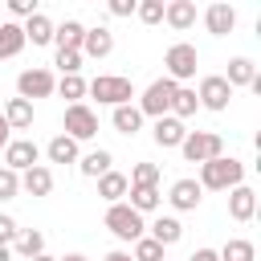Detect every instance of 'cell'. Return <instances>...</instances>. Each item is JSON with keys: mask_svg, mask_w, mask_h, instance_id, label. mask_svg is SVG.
<instances>
[{"mask_svg": "<svg viewBox=\"0 0 261 261\" xmlns=\"http://www.w3.org/2000/svg\"><path fill=\"white\" fill-rule=\"evenodd\" d=\"M241 179H245V163L232 159V155H216V159L200 163V179L196 184L208 188V192H232Z\"/></svg>", "mask_w": 261, "mask_h": 261, "instance_id": "1", "label": "cell"}, {"mask_svg": "<svg viewBox=\"0 0 261 261\" xmlns=\"http://www.w3.org/2000/svg\"><path fill=\"white\" fill-rule=\"evenodd\" d=\"M86 94H94L102 106H130L135 86H130V77H118V73H98L94 82H86Z\"/></svg>", "mask_w": 261, "mask_h": 261, "instance_id": "2", "label": "cell"}, {"mask_svg": "<svg viewBox=\"0 0 261 261\" xmlns=\"http://www.w3.org/2000/svg\"><path fill=\"white\" fill-rule=\"evenodd\" d=\"M106 228L118 237V241H139V237H147V224H143V216L130 208V204H110L106 208Z\"/></svg>", "mask_w": 261, "mask_h": 261, "instance_id": "3", "label": "cell"}, {"mask_svg": "<svg viewBox=\"0 0 261 261\" xmlns=\"http://www.w3.org/2000/svg\"><path fill=\"white\" fill-rule=\"evenodd\" d=\"M179 151H184L188 163H208V159L224 155V139L216 130H188V139L179 143Z\"/></svg>", "mask_w": 261, "mask_h": 261, "instance_id": "4", "label": "cell"}, {"mask_svg": "<svg viewBox=\"0 0 261 261\" xmlns=\"http://www.w3.org/2000/svg\"><path fill=\"white\" fill-rule=\"evenodd\" d=\"M175 82L171 77H159V82H151L147 90H143V98H139V114L143 118H163L167 110H171V98H175Z\"/></svg>", "mask_w": 261, "mask_h": 261, "instance_id": "5", "label": "cell"}, {"mask_svg": "<svg viewBox=\"0 0 261 261\" xmlns=\"http://www.w3.org/2000/svg\"><path fill=\"white\" fill-rule=\"evenodd\" d=\"M163 65H167V77L179 86V82H188V77H196V65H200V53H196V45H188V41H175L171 49H167V57H163Z\"/></svg>", "mask_w": 261, "mask_h": 261, "instance_id": "6", "label": "cell"}, {"mask_svg": "<svg viewBox=\"0 0 261 261\" xmlns=\"http://www.w3.org/2000/svg\"><path fill=\"white\" fill-rule=\"evenodd\" d=\"M61 126H65L61 135H69L73 143H86V139L98 135V114H94L86 102H73V106H65V122H61Z\"/></svg>", "mask_w": 261, "mask_h": 261, "instance_id": "7", "label": "cell"}, {"mask_svg": "<svg viewBox=\"0 0 261 261\" xmlns=\"http://www.w3.org/2000/svg\"><path fill=\"white\" fill-rule=\"evenodd\" d=\"M53 86H57V77H53L45 65L20 69V77H16V94H20L24 102H33V98H49V94H53Z\"/></svg>", "mask_w": 261, "mask_h": 261, "instance_id": "8", "label": "cell"}, {"mask_svg": "<svg viewBox=\"0 0 261 261\" xmlns=\"http://www.w3.org/2000/svg\"><path fill=\"white\" fill-rule=\"evenodd\" d=\"M196 102H200L204 110H228V102H232V86H228L220 73H208V77L200 82V90H196Z\"/></svg>", "mask_w": 261, "mask_h": 261, "instance_id": "9", "label": "cell"}, {"mask_svg": "<svg viewBox=\"0 0 261 261\" xmlns=\"http://www.w3.org/2000/svg\"><path fill=\"white\" fill-rule=\"evenodd\" d=\"M41 163V147L33 143V139H12L8 147H4V167L8 171H29V167H37Z\"/></svg>", "mask_w": 261, "mask_h": 261, "instance_id": "10", "label": "cell"}, {"mask_svg": "<svg viewBox=\"0 0 261 261\" xmlns=\"http://www.w3.org/2000/svg\"><path fill=\"white\" fill-rule=\"evenodd\" d=\"M167 200H171V208H175V212H196V208H200V200H204V188H200L196 179H175V184H171V192H167Z\"/></svg>", "mask_w": 261, "mask_h": 261, "instance_id": "11", "label": "cell"}, {"mask_svg": "<svg viewBox=\"0 0 261 261\" xmlns=\"http://www.w3.org/2000/svg\"><path fill=\"white\" fill-rule=\"evenodd\" d=\"M204 24H208V33H212V37H228V33L237 29V8H232V4H224V0H216V4H208Z\"/></svg>", "mask_w": 261, "mask_h": 261, "instance_id": "12", "label": "cell"}, {"mask_svg": "<svg viewBox=\"0 0 261 261\" xmlns=\"http://www.w3.org/2000/svg\"><path fill=\"white\" fill-rule=\"evenodd\" d=\"M228 216H232L237 224L253 220V216H257V192L245 188V184H237V188L228 192Z\"/></svg>", "mask_w": 261, "mask_h": 261, "instance_id": "13", "label": "cell"}, {"mask_svg": "<svg viewBox=\"0 0 261 261\" xmlns=\"http://www.w3.org/2000/svg\"><path fill=\"white\" fill-rule=\"evenodd\" d=\"M114 53V33L110 29H86V37H82V57H94V61H102V57H110Z\"/></svg>", "mask_w": 261, "mask_h": 261, "instance_id": "14", "label": "cell"}, {"mask_svg": "<svg viewBox=\"0 0 261 261\" xmlns=\"http://www.w3.org/2000/svg\"><path fill=\"white\" fill-rule=\"evenodd\" d=\"M151 139H155V147H179L184 139H188V126L179 122V118H171V114H163V118H155V130H151Z\"/></svg>", "mask_w": 261, "mask_h": 261, "instance_id": "15", "label": "cell"}, {"mask_svg": "<svg viewBox=\"0 0 261 261\" xmlns=\"http://www.w3.org/2000/svg\"><path fill=\"white\" fill-rule=\"evenodd\" d=\"M20 192H29V196H49V192H53V171H49L45 163L20 171Z\"/></svg>", "mask_w": 261, "mask_h": 261, "instance_id": "16", "label": "cell"}, {"mask_svg": "<svg viewBox=\"0 0 261 261\" xmlns=\"http://www.w3.org/2000/svg\"><path fill=\"white\" fill-rule=\"evenodd\" d=\"M163 20L184 33V29L196 24V4H192V0H171V4H163Z\"/></svg>", "mask_w": 261, "mask_h": 261, "instance_id": "17", "label": "cell"}, {"mask_svg": "<svg viewBox=\"0 0 261 261\" xmlns=\"http://www.w3.org/2000/svg\"><path fill=\"white\" fill-rule=\"evenodd\" d=\"M82 37H86V24H77V20H65L61 29H53V41L61 53H82Z\"/></svg>", "mask_w": 261, "mask_h": 261, "instance_id": "18", "label": "cell"}, {"mask_svg": "<svg viewBox=\"0 0 261 261\" xmlns=\"http://www.w3.org/2000/svg\"><path fill=\"white\" fill-rule=\"evenodd\" d=\"M24 45H29L24 41V29L16 20H0V57H16Z\"/></svg>", "mask_w": 261, "mask_h": 261, "instance_id": "19", "label": "cell"}, {"mask_svg": "<svg viewBox=\"0 0 261 261\" xmlns=\"http://www.w3.org/2000/svg\"><path fill=\"white\" fill-rule=\"evenodd\" d=\"M4 122H8L12 130H29V126H33V102H24V98H8V106H4Z\"/></svg>", "mask_w": 261, "mask_h": 261, "instance_id": "20", "label": "cell"}, {"mask_svg": "<svg viewBox=\"0 0 261 261\" xmlns=\"http://www.w3.org/2000/svg\"><path fill=\"white\" fill-rule=\"evenodd\" d=\"M110 163H114V155L98 147V151H90V155H82V159H77V171H82V175H90V179H102V175L110 171Z\"/></svg>", "mask_w": 261, "mask_h": 261, "instance_id": "21", "label": "cell"}, {"mask_svg": "<svg viewBox=\"0 0 261 261\" xmlns=\"http://www.w3.org/2000/svg\"><path fill=\"white\" fill-rule=\"evenodd\" d=\"M126 175L122 171H106L102 179H98V196L106 200V204H122V196H126Z\"/></svg>", "mask_w": 261, "mask_h": 261, "instance_id": "22", "label": "cell"}, {"mask_svg": "<svg viewBox=\"0 0 261 261\" xmlns=\"http://www.w3.org/2000/svg\"><path fill=\"white\" fill-rule=\"evenodd\" d=\"M20 29H24V41H33V45H49V41H53V20H49L45 12L29 16Z\"/></svg>", "mask_w": 261, "mask_h": 261, "instance_id": "23", "label": "cell"}, {"mask_svg": "<svg viewBox=\"0 0 261 261\" xmlns=\"http://www.w3.org/2000/svg\"><path fill=\"white\" fill-rule=\"evenodd\" d=\"M45 155H49V163H77V143L69 135H53Z\"/></svg>", "mask_w": 261, "mask_h": 261, "instance_id": "24", "label": "cell"}, {"mask_svg": "<svg viewBox=\"0 0 261 261\" xmlns=\"http://www.w3.org/2000/svg\"><path fill=\"white\" fill-rule=\"evenodd\" d=\"M12 249L29 261V257H41L45 253V232H37V228H20L16 232V241H12Z\"/></svg>", "mask_w": 261, "mask_h": 261, "instance_id": "25", "label": "cell"}, {"mask_svg": "<svg viewBox=\"0 0 261 261\" xmlns=\"http://www.w3.org/2000/svg\"><path fill=\"white\" fill-rule=\"evenodd\" d=\"M110 122H114L118 135H135V130H143V114H139V106H114Z\"/></svg>", "mask_w": 261, "mask_h": 261, "instance_id": "26", "label": "cell"}, {"mask_svg": "<svg viewBox=\"0 0 261 261\" xmlns=\"http://www.w3.org/2000/svg\"><path fill=\"white\" fill-rule=\"evenodd\" d=\"M126 192H130L126 204H130L139 216H143V212H155V208L163 204V192H159V188H126Z\"/></svg>", "mask_w": 261, "mask_h": 261, "instance_id": "27", "label": "cell"}, {"mask_svg": "<svg viewBox=\"0 0 261 261\" xmlns=\"http://www.w3.org/2000/svg\"><path fill=\"white\" fill-rule=\"evenodd\" d=\"M179 237H184V224H179L175 216H159V220L151 224V241H159L163 249H167V245H175Z\"/></svg>", "mask_w": 261, "mask_h": 261, "instance_id": "28", "label": "cell"}, {"mask_svg": "<svg viewBox=\"0 0 261 261\" xmlns=\"http://www.w3.org/2000/svg\"><path fill=\"white\" fill-rule=\"evenodd\" d=\"M253 77H257V65H253L249 57H232V61H228V77H224V82H228L232 90H237V86H253Z\"/></svg>", "mask_w": 261, "mask_h": 261, "instance_id": "29", "label": "cell"}, {"mask_svg": "<svg viewBox=\"0 0 261 261\" xmlns=\"http://www.w3.org/2000/svg\"><path fill=\"white\" fill-rule=\"evenodd\" d=\"M196 110H200V102H196V90H188V86H179V90H175V98H171V110H167V114L184 122V118H192Z\"/></svg>", "mask_w": 261, "mask_h": 261, "instance_id": "30", "label": "cell"}, {"mask_svg": "<svg viewBox=\"0 0 261 261\" xmlns=\"http://www.w3.org/2000/svg\"><path fill=\"white\" fill-rule=\"evenodd\" d=\"M216 257H220V261H253L257 249H253V241L232 237V241H224V249H216Z\"/></svg>", "mask_w": 261, "mask_h": 261, "instance_id": "31", "label": "cell"}, {"mask_svg": "<svg viewBox=\"0 0 261 261\" xmlns=\"http://www.w3.org/2000/svg\"><path fill=\"white\" fill-rule=\"evenodd\" d=\"M126 184L130 188H159V163H139Z\"/></svg>", "mask_w": 261, "mask_h": 261, "instance_id": "32", "label": "cell"}, {"mask_svg": "<svg viewBox=\"0 0 261 261\" xmlns=\"http://www.w3.org/2000/svg\"><path fill=\"white\" fill-rule=\"evenodd\" d=\"M53 90H57L61 98H69V106H73V102H77V98L86 94V82H82V73H65V77H61V82H57Z\"/></svg>", "mask_w": 261, "mask_h": 261, "instance_id": "33", "label": "cell"}, {"mask_svg": "<svg viewBox=\"0 0 261 261\" xmlns=\"http://www.w3.org/2000/svg\"><path fill=\"white\" fill-rule=\"evenodd\" d=\"M130 257H135V261H167V257H163V245H159V241H151V237H139Z\"/></svg>", "mask_w": 261, "mask_h": 261, "instance_id": "34", "label": "cell"}, {"mask_svg": "<svg viewBox=\"0 0 261 261\" xmlns=\"http://www.w3.org/2000/svg\"><path fill=\"white\" fill-rule=\"evenodd\" d=\"M135 16H139L143 24H159V20H163V0H139V4H135Z\"/></svg>", "mask_w": 261, "mask_h": 261, "instance_id": "35", "label": "cell"}, {"mask_svg": "<svg viewBox=\"0 0 261 261\" xmlns=\"http://www.w3.org/2000/svg\"><path fill=\"white\" fill-rule=\"evenodd\" d=\"M16 192H20V175L0 167V200H16Z\"/></svg>", "mask_w": 261, "mask_h": 261, "instance_id": "36", "label": "cell"}, {"mask_svg": "<svg viewBox=\"0 0 261 261\" xmlns=\"http://www.w3.org/2000/svg\"><path fill=\"white\" fill-rule=\"evenodd\" d=\"M53 65L61 69V77H65V73H77V69H82V53H61V49H57V61H53Z\"/></svg>", "mask_w": 261, "mask_h": 261, "instance_id": "37", "label": "cell"}, {"mask_svg": "<svg viewBox=\"0 0 261 261\" xmlns=\"http://www.w3.org/2000/svg\"><path fill=\"white\" fill-rule=\"evenodd\" d=\"M8 12L29 20V16H37V0H8Z\"/></svg>", "mask_w": 261, "mask_h": 261, "instance_id": "38", "label": "cell"}, {"mask_svg": "<svg viewBox=\"0 0 261 261\" xmlns=\"http://www.w3.org/2000/svg\"><path fill=\"white\" fill-rule=\"evenodd\" d=\"M16 232H20V228H16V220L0 212V245H12V241H16Z\"/></svg>", "mask_w": 261, "mask_h": 261, "instance_id": "39", "label": "cell"}, {"mask_svg": "<svg viewBox=\"0 0 261 261\" xmlns=\"http://www.w3.org/2000/svg\"><path fill=\"white\" fill-rule=\"evenodd\" d=\"M110 16H135V0H110Z\"/></svg>", "mask_w": 261, "mask_h": 261, "instance_id": "40", "label": "cell"}, {"mask_svg": "<svg viewBox=\"0 0 261 261\" xmlns=\"http://www.w3.org/2000/svg\"><path fill=\"white\" fill-rule=\"evenodd\" d=\"M188 261H220V257H216V249H196Z\"/></svg>", "mask_w": 261, "mask_h": 261, "instance_id": "41", "label": "cell"}, {"mask_svg": "<svg viewBox=\"0 0 261 261\" xmlns=\"http://www.w3.org/2000/svg\"><path fill=\"white\" fill-rule=\"evenodd\" d=\"M8 143H12V126H8V122H4V114H0V151H4Z\"/></svg>", "mask_w": 261, "mask_h": 261, "instance_id": "42", "label": "cell"}, {"mask_svg": "<svg viewBox=\"0 0 261 261\" xmlns=\"http://www.w3.org/2000/svg\"><path fill=\"white\" fill-rule=\"evenodd\" d=\"M102 261H135V257H130V253H122V249H114V253H106Z\"/></svg>", "mask_w": 261, "mask_h": 261, "instance_id": "43", "label": "cell"}, {"mask_svg": "<svg viewBox=\"0 0 261 261\" xmlns=\"http://www.w3.org/2000/svg\"><path fill=\"white\" fill-rule=\"evenodd\" d=\"M0 261H12V249L8 245H0Z\"/></svg>", "mask_w": 261, "mask_h": 261, "instance_id": "44", "label": "cell"}, {"mask_svg": "<svg viewBox=\"0 0 261 261\" xmlns=\"http://www.w3.org/2000/svg\"><path fill=\"white\" fill-rule=\"evenodd\" d=\"M57 261H86L82 253H65V257H57Z\"/></svg>", "mask_w": 261, "mask_h": 261, "instance_id": "45", "label": "cell"}, {"mask_svg": "<svg viewBox=\"0 0 261 261\" xmlns=\"http://www.w3.org/2000/svg\"><path fill=\"white\" fill-rule=\"evenodd\" d=\"M29 261H57V257H49V253H41V257H29Z\"/></svg>", "mask_w": 261, "mask_h": 261, "instance_id": "46", "label": "cell"}]
</instances>
